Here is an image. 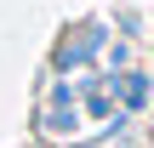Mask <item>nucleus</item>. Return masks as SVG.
Returning a JSON list of instances; mask_svg holds the SVG:
<instances>
[{
    "mask_svg": "<svg viewBox=\"0 0 154 148\" xmlns=\"http://www.w3.org/2000/svg\"><path fill=\"white\" fill-rule=\"evenodd\" d=\"M120 97H126V108H149V80L143 74H126L120 80Z\"/></svg>",
    "mask_w": 154,
    "mask_h": 148,
    "instance_id": "f257e3e1",
    "label": "nucleus"
}]
</instances>
